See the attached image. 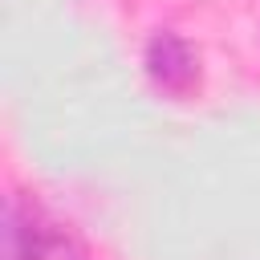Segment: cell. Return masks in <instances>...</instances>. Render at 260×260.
Returning <instances> with one entry per match:
<instances>
[{"mask_svg":"<svg viewBox=\"0 0 260 260\" xmlns=\"http://www.w3.org/2000/svg\"><path fill=\"white\" fill-rule=\"evenodd\" d=\"M142 69H146L150 85L175 102H187L191 93H199V81H203L199 49L187 37H179L175 28L150 32V41L142 49Z\"/></svg>","mask_w":260,"mask_h":260,"instance_id":"obj_2","label":"cell"},{"mask_svg":"<svg viewBox=\"0 0 260 260\" xmlns=\"http://www.w3.org/2000/svg\"><path fill=\"white\" fill-rule=\"evenodd\" d=\"M65 248L57 219L28 191H12L4 203V260H53Z\"/></svg>","mask_w":260,"mask_h":260,"instance_id":"obj_1","label":"cell"}]
</instances>
